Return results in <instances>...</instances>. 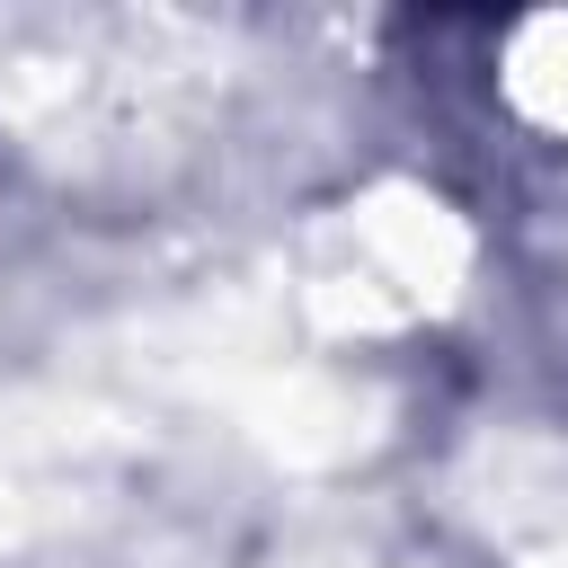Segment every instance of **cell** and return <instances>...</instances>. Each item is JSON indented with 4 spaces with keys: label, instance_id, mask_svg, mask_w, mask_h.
Here are the masks:
<instances>
[]
</instances>
